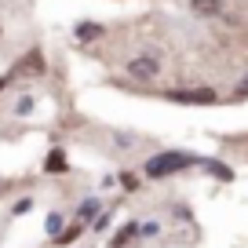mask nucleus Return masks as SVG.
I'll use <instances>...</instances> for the list:
<instances>
[{
  "label": "nucleus",
  "mask_w": 248,
  "mask_h": 248,
  "mask_svg": "<svg viewBox=\"0 0 248 248\" xmlns=\"http://www.w3.org/2000/svg\"><path fill=\"white\" fill-rule=\"evenodd\" d=\"M99 212H102V201H99V197H88V201H80V219H77V223H95V216H99Z\"/></svg>",
  "instance_id": "nucleus-6"
},
{
  "label": "nucleus",
  "mask_w": 248,
  "mask_h": 248,
  "mask_svg": "<svg viewBox=\"0 0 248 248\" xmlns=\"http://www.w3.org/2000/svg\"><path fill=\"white\" fill-rule=\"evenodd\" d=\"M237 95H248V77L241 80V88H237Z\"/></svg>",
  "instance_id": "nucleus-18"
},
{
  "label": "nucleus",
  "mask_w": 248,
  "mask_h": 248,
  "mask_svg": "<svg viewBox=\"0 0 248 248\" xmlns=\"http://www.w3.org/2000/svg\"><path fill=\"white\" fill-rule=\"evenodd\" d=\"M44 171H47V175H66V171H70V161H66V150H62V146H51V150H47Z\"/></svg>",
  "instance_id": "nucleus-4"
},
{
  "label": "nucleus",
  "mask_w": 248,
  "mask_h": 248,
  "mask_svg": "<svg viewBox=\"0 0 248 248\" xmlns=\"http://www.w3.org/2000/svg\"><path fill=\"white\" fill-rule=\"evenodd\" d=\"M18 73H44V55L33 47V51L26 55V62H18Z\"/></svg>",
  "instance_id": "nucleus-7"
},
{
  "label": "nucleus",
  "mask_w": 248,
  "mask_h": 248,
  "mask_svg": "<svg viewBox=\"0 0 248 248\" xmlns=\"http://www.w3.org/2000/svg\"><path fill=\"white\" fill-rule=\"evenodd\" d=\"M109 219H113V208H109V212H99V216H95V230H106V226H109Z\"/></svg>",
  "instance_id": "nucleus-14"
},
{
  "label": "nucleus",
  "mask_w": 248,
  "mask_h": 248,
  "mask_svg": "<svg viewBox=\"0 0 248 248\" xmlns=\"http://www.w3.org/2000/svg\"><path fill=\"white\" fill-rule=\"evenodd\" d=\"M44 230H47V237H51V241L59 237L62 230H66V226H62V216H59V212H51V216L44 219Z\"/></svg>",
  "instance_id": "nucleus-12"
},
{
  "label": "nucleus",
  "mask_w": 248,
  "mask_h": 248,
  "mask_svg": "<svg viewBox=\"0 0 248 248\" xmlns=\"http://www.w3.org/2000/svg\"><path fill=\"white\" fill-rule=\"evenodd\" d=\"M197 15H219L223 11V0H190Z\"/></svg>",
  "instance_id": "nucleus-10"
},
{
  "label": "nucleus",
  "mask_w": 248,
  "mask_h": 248,
  "mask_svg": "<svg viewBox=\"0 0 248 248\" xmlns=\"http://www.w3.org/2000/svg\"><path fill=\"white\" fill-rule=\"evenodd\" d=\"M164 99L183 102V106H212L219 95L212 92V88H171V92H164Z\"/></svg>",
  "instance_id": "nucleus-2"
},
{
  "label": "nucleus",
  "mask_w": 248,
  "mask_h": 248,
  "mask_svg": "<svg viewBox=\"0 0 248 248\" xmlns=\"http://www.w3.org/2000/svg\"><path fill=\"white\" fill-rule=\"evenodd\" d=\"M95 37H102V26L99 22H80L77 26V40H95Z\"/></svg>",
  "instance_id": "nucleus-11"
},
{
  "label": "nucleus",
  "mask_w": 248,
  "mask_h": 248,
  "mask_svg": "<svg viewBox=\"0 0 248 248\" xmlns=\"http://www.w3.org/2000/svg\"><path fill=\"white\" fill-rule=\"evenodd\" d=\"M157 233H161V226H157V223H142L139 226V237H157Z\"/></svg>",
  "instance_id": "nucleus-16"
},
{
  "label": "nucleus",
  "mask_w": 248,
  "mask_h": 248,
  "mask_svg": "<svg viewBox=\"0 0 248 248\" xmlns=\"http://www.w3.org/2000/svg\"><path fill=\"white\" fill-rule=\"evenodd\" d=\"M117 183H121L128 194H135V190L142 186V179H139V171H121V179H117Z\"/></svg>",
  "instance_id": "nucleus-13"
},
{
  "label": "nucleus",
  "mask_w": 248,
  "mask_h": 248,
  "mask_svg": "<svg viewBox=\"0 0 248 248\" xmlns=\"http://www.w3.org/2000/svg\"><path fill=\"white\" fill-rule=\"evenodd\" d=\"M8 80H11L8 73H4V77H0V92H4V88H8Z\"/></svg>",
  "instance_id": "nucleus-19"
},
{
  "label": "nucleus",
  "mask_w": 248,
  "mask_h": 248,
  "mask_svg": "<svg viewBox=\"0 0 248 248\" xmlns=\"http://www.w3.org/2000/svg\"><path fill=\"white\" fill-rule=\"evenodd\" d=\"M157 70H161V62H157L154 55H142V59H132V62H128V73H132V77H139V80L157 77Z\"/></svg>",
  "instance_id": "nucleus-3"
},
{
  "label": "nucleus",
  "mask_w": 248,
  "mask_h": 248,
  "mask_svg": "<svg viewBox=\"0 0 248 248\" xmlns=\"http://www.w3.org/2000/svg\"><path fill=\"white\" fill-rule=\"evenodd\" d=\"M80 233H84V223H70V226H66V230L59 233V237L51 241V245H59V248H62V245H73V241H77Z\"/></svg>",
  "instance_id": "nucleus-8"
},
{
  "label": "nucleus",
  "mask_w": 248,
  "mask_h": 248,
  "mask_svg": "<svg viewBox=\"0 0 248 248\" xmlns=\"http://www.w3.org/2000/svg\"><path fill=\"white\" fill-rule=\"evenodd\" d=\"M135 237H139V223H135V219H132V223H124L121 230H117V237L109 241V248H124V245H128V241H135Z\"/></svg>",
  "instance_id": "nucleus-5"
},
{
  "label": "nucleus",
  "mask_w": 248,
  "mask_h": 248,
  "mask_svg": "<svg viewBox=\"0 0 248 248\" xmlns=\"http://www.w3.org/2000/svg\"><path fill=\"white\" fill-rule=\"evenodd\" d=\"M15 216H26V212H33V197H22V201H15Z\"/></svg>",
  "instance_id": "nucleus-15"
},
{
  "label": "nucleus",
  "mask_w": 248,
  "mask_h": 248,
  "mask_svg": "<svg viewBox=\"0 0 248 248\" xmlns=\"http://www.w3.org/2000/svg\"><path fill=\"white\" fill-rule=\"evenodd\" d=\"M197 164H201L197 154H186V150H161V154L146 157L142 175L157 183V179H171V175H179V171H186V168H197Z\"/></svg>",
  "instance_id": "nucleus-1"
},
{
  "label": "nucleus",
  "mask_w": 248,
  "mask_h": 248,
  "mask_svg": "<svg viewBox=\"0 0 248 248\" xmlns=\"http://www.w3.org/2000/svg\"><path fill=\"white\" fill-rule=\"evenodd\" d=\"M201 164H204L216 179H223V183H230V179H233V168H230V164H223V161H201Z\"/></svg>",
  "instance_id": "nucleus-9"
},
{
  "label": "nucleus",
  "mask_w": 248,
  "mask_h": 248,
  "mask_svg": "<svg viewBox=\"0 0 248 248\" xmlns=\"http://www.w3.org/2000/svg\"><path fill=\"white\" fill-rule=\"evenodd\" d=\"M15 109H18V113H30V109H33V99H30V95H26V99H18Z\"/></svg>",
  "instance_id": "nucleus-17"
}]
</instances>
